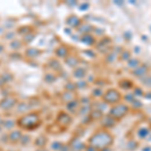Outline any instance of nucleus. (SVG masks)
I'll return each mask as SVG.
<instances>
[{
    "label": "nucleus",
    "instance_id": "obj_1",
    "mask_svg": "<svg viewBox=\"0 0 151 151\" xmlns=\"http://www.w3.org/2000/svg\"><path fill=\"white\" fill-rule=\"evenodd\" d=\"M112 142H113V137L107 131H100V132L95 133L90 139V144L97 149L107 148L109 145H111Z\"/></svg>",
    "mask_w": 151,
    "mask_h": 151
},
{
    "label": "nucleus",
    "instance_id": "obj_2",
    "mask_svg": "<svg viewBox=\"0 0 151 151\" xmlns=\"http://www.w3.org/2000/svg\"><path fill=\"white\" fill-rule=\"evenodd\" d=\"M129 112V106L125 105V104H119L116 105L110 110V115L112 118H114L115 120H120V119L124 118Z\"/></svg>",
    "mask_w": 151,
    "mask_h": 151
},
{
    "label": "nucleus",
    "instance_id": "obj_3",
    "mask_svg": "<svg viewBox=\"0 0 151 151\" xmlns=\"http://www.w3.org/2000/svg\"><path fill=\"white\" fill-rule=\"evenodd\" d=\"M38 124H39V120L37 115H27L19 121V125L26 129H33Z\"/></svg>",
    "mask_w": 151,
    "mask_h": 151
},
{
    "label": "nucleus",
    "instance_id": "obj_4",
    "mask_svg": "<svg viewBox=\"0 0 151 151\" xmlns=\"http://www.w3.org/2000/svg\"><path fill=\"white\" fill-rule=\"evenodd\" d=\"M120 99H121L120 93L117 90H115V89H111V90H109L104 95V100H105L107 103H110V104L117 103V102L120 101Z\"/></svg>",
    "mask_w": 151,
    "mask_h": 151
},
{
    "label": "nucleus",
    "instance_id": "obj_5",
    "mask_svg": "<svg viewBox=\"0 0 151 151\" xmlns=\"http://www.w3.org/2000/svg\"><path fill=\"white\" fill-rule=\"evenodd\" d=\"M146 73H147V67L145 65L143 66H139L135 71H133V75L134 76H137V77H142V76H145Z\"/></svg>",
    "mask_w": 151,
    "mask_h": 151
},
{
    "label": "nucleus",
    "instance_id": "obj_6",
    "mask_svg": "<svg viewBox=\"0 0 151 151\" xmlns=\"http://www.w3.org/2000/svg\"><path fill=\"white\" fill-rule=\"evenodd\" d=\"M115 122H116V120H115L114 118H112L111 116H108V117H106V119L104 120L103 125L105 127H112L115 125Z\"/></svg>",
    "mask_w": 151,
    "mask_h": 151
},
{
    "label": "nucleus",
    "instance_id": "obj_7",
    "mask_svg": "<svg viewBox=\"0 0 151 151\" xmlns=\"http://www.w3.org/2000/svg\"><path fill=\"white\" fill-rule=\"evenodd\" d=\"M139 61L138 59H131L129 61V67L130 68H138L139 67Z\"/></svg>",
    "mask_w": 151,
    "mask_h": 151
},
{
    "label": "nucleus",
    "instance_id": "obj_8",
    "mask_svg": "<svg viewBox=\"0 0 151 151\" xmlns=\"http://www.w3.org/2000/svg\"><path fill=\"white\" fill-rule=\"evenodd\" d=\"M144 84L147 85V86H149V87H151V77H150V78H147V79H145V80H144Z\"/></svg>",
    "mask_w": 151,
    "mask_h": 151
}]
</instances>
